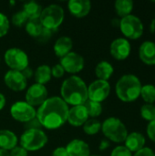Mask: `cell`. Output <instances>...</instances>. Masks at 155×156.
<instances>
[{"label": "cell", "mask_w": 155, "mask_h": 156, "mask_svg": "<svg viewBox=\"0 0 155 156\" xmlns=\"http://www.w3.org/2000/svg\"><path fill=\"white\" fill-rule=\"evenodd\" d=\"M69 110V105L60 97H50L37 110V119L41 127L56 130L63 126L68 121Z\"/></svg>", "instance_id": "1"}, {"label": "cell", "mask_w": 155, "mask_h": 156, "mask_svg": "<svg viewBox=\"0 0 155 156\" xmlns=\"http://www.w3.org/2000/svg\"><path fill=\"white\" fill-rule=\"evenodd\" d=\"M60 95V98L68 105H84L89 100L88 86L80 77L72 75L62 82Z\"/></svg>", "instance_id": "2"}, {"label": "cell", "mask_w": 155, "mask_h": 156, "mask_svg": "<svg viewBox=\"0 0 155 156\" xmlns=\"http://www.w3.org/2000/svg\"><path fill=\"white\" fill-rule=\"evenodd\" d=\"M142 87L143 85L138 77L133 74H125L117 81L115 91L122 101L132 102L140 97Z\"/></svg>", "instance_id": "3"}, {"label": "cell", "mask_w": 155, "mask_h": 156, "mask_svg": "<svg viewBox=\"0 0 155 156\" xmlns=\"http://www.w3.org/2000/svg\"><path fill=\"white\" fill-rule=\"evenodd\" d=\"M101 132L107 140L121 144L125 142L128 131L125 124L116 117H110L101 123Z\"/></svg>", "instance_id": "4"}, {"label": "cell", "mask_w": 155, "mask_h": 156, "mask_svg": "<svg viewBox=\"0 0 155 156\" xmlns=\"http://www.w3.org/2000/svg\"><path fill=\"white\" fill-rule=\"evenodd\" d=\"M19 143L27 152H36L47 144L48 136L41 129H27L20 136Z\"/></svg>", "instance_id": "5"}, {"label": "cell", "mask_w": 155, "mask_h": 156, "mask_svg": "<svg viewBox=\"0 0 155 156\" xmlns=\"http://www.w3.org/2000/svg\"><path fill=\"white\" fill-rule=\"evenodd\" d=\"M64 16L63 7L57 4H51L43 8L39 20L45 28L54 31L63 23Z\"/></svg>", "instance_id": "6"}, {"label": "cell", "mask_w": 155, "mask_h": 156, "mask_svg": "<svg viewBox=\"0 0 155 156\" xmlns=\"http://www.w3.org/2000/svg\"><path fill=\"white\" fill-rule=\"evenodd\" d=\"M5 64L11 70L22 71L29 65L27 54L19 48H8L4 55Z\"/></svg>", "instance_id": "7"}, {"label": "cell", "mask_w": 155, "mask_h": 156, "mask_svg": "<svg viewBox=\"0 0 155 156\" xmlns=\"http://www.w3.org/2000/svg\"><path fill=\"white\" fill-rule=\"evenodd\" d=\"M120 28L124 37L129 39H138L143 34L142 20L133 15H129L120 20Z\"/></svg>", "instance_id": "8"}, {"label": "cell", "mask_w": 155, "mask_h": 156, "mask_svg": "<svg viewBox=\"0 0 155 156\" xmlns=\"http://www.w3.org/2000/svg\"><path fill=\"white\" fill-rule=\"evenodd\" d=\"M10 114L14 120L19 122L27 123L37 117V110L26 101H18L10 107Z\"/></svg>", "instance_id": "9"}, {"label": "cell", "mask_w": 155, "mask_h": 156, "mask_svg": "<svg viewBox=\"0 0 155 156\" xmlns=\"http://www.w3.org/2000/svg\"><path fill=\"white\" fill-rule=\"evenodd\" d=\"M111 85L106 80H96L88 87V98L90 101L101 103L110 95Z\"/></svg>", "instance_id": "10"}, {"label": "cell", "mask_w": 155, "mask_h": 156, "mask_svg": "<svg viewBox=\"0 0 155 156\" xmlns=\"http://www.w3.org/2000/svg\"><path fill=\"white\" fill-rule=\"evenodd\" d=\"M59 64L63 67L65 72L69 74H76L84 69L85 60L80 54L71 51L60 58Z\"/></svg>", "instance_id": "11"}, {"label": "cell", "mask_w": 155, "mask_h": 156, "mask_svg": "<svg viewBox=\"0 0 155 156\" xmlns=\"http://www.w3.org/2000/svg\"><path fill=\"white\" fill-rule=\"evenodd\" d=\"M48 98V91L45 85L32 84L26 92V101L33 107L40 106Z\"/></svg>", "instance_id": "12"}, {"label": "cell", "mask_w": 155, "mask_h": 156, "mask_svg": "<svg viewBox=\"0 0 155 156\" xmlns=\"http://www.w3.org/2000/svg\"><path fill=\"white\" fill-rule=\"evenodd\" d=\"M5 84L13 91H22L27 86V80L21 71L8 70L4 76Z\"/></svg>", "instance_id": "13"}, {"label": "cell", "mask_w": 155, "mask_h": 156, "mask_svg": "<svg viewBox=\"0 0 155 156\" xmlns=\"http://www.w3.org/2000/svg\"><path fill=\"white\" fill-rule=\"evenodd\" d=\"M132 47L127 38L119 37L114 39L110 47L111 55L117 60H124L131 54Z\"/></svg>", "instance_id": "14"}, {"label": "cell", "mask_w": 155, "mask_h": 156, "mask_svg": "<svg viewBox=\"0 0 155 156\" xmlns=\"http://www.w3.org/2000/svg\"><path fill=\"white\" fill-rule=\"evenodd\" d=\"M89 120V114L84 105L72 106L69 110L68 122L74 127L83 126L84 123Z\"/></svg>", "instance_id": "15"}, {"label": "cell", "mask_w": 155, "mask_h": 156, "mask_svg": "<svg viewBox=\"0 0 155 156\" xmlns=\"http://www.w3.org/2000/svg\"><path fill=\"white\" fill-rule=\"evenodd\" d=\"M69 13L78 18L87 16L91 9V3L90 0H70L68 3Z\"/></svg>", "instance_id": "16"}, {"label": "cell", "mask_w": 155, "mask_h": 156, "mask_svg": "<svg viewBox=\"0 0 155 156\" xmlns=\"http://www.w3.org/2000/svg\"><path fill=\"white\" fill-rule=\"evenodd\" d=\"M66 150L69 156H90V149L89 144L79 139H73L67 146Z\"/></svg>", "instance_id": "17"}, {"label": "cell", "mask_w": 155, "mask_h": 156, "mask_svg": "<svg viewBox=\"0 0 155 156\" xmlns=\"http://www.w3.org/2000/svg\"><path fill=\"white\" fill-rule=\"evenodd\" d=\"M125 147L131 151L132 153H137L138 151L144 148L145 145V137L138 132H132L131 133H128V136L125 140Z\"/></svg>", "instance_id": "18"}, {"label": "cell", "mask_w": 155, "mask_h": 156, "mask_svg": "<svg viewBox=\"0 0 155 156\" xmlns=\"http://www.w3.org/2000/svg\"><path fill=\"white\" fill-rule=\"evenodd\" d=\"M139 57L141 60L147 65H155V43L153 41H144L139 48Z\"/></svg>", "instance_id": "19"}, {"label": "cell", "mask_w": 155, "mask_h": 156, "mask_svg": "<svg viewBox=\"0 0 155 156\" xmlns=\"http://www.w3.org/2000/svg\"><path fill=\"white\" fill-rule=\"evenodd\" d=\"M73 48V40L67 36H63L58 37L53 47V50L55 55L61 58L64 56H66L67 54H69V52H71Z\"/></svg>", "instance_id": "20"}, {"label": "cell", "mask_w": 155, "mask_h": 156, "mask_svg": "<svg viewBox=\"0 0 155 156\" xmlns=\"http://www.w3.org/2000/svg\"><path fill=\"white\" fill-rule=\"evenodd\" d=\"M17 136L10 130H0V149L11 151L17 146Z\"/></svg>", "instance_id": "21"}, {"label": "cell", "mask_w": 155, "mask_h": 156, "mask_svg": "<svg viewBox=\"0 0 155 156\" xmlns=\"http://www.w3.org/2000/svg\"><path fill=\"white\" fill-rule=\"evenodd\" d=\"M113 72L114 69L112 65L106 60L99 62L95 68V75L97 76L98 80L108 81V80L112 76Z\"/></svg>", "instance_id": "22"}, {"label": "cell", "mask_w": 155, "mask_h": 156, "mask_svg": "<svg viewBox=\"0 0 155 156\" xmlns=\"http://www.w3.org/2000/svg\"><path fill=\"white\" fill-rule=\"evenodd\" d=\"M51 68L48 65H40L37 69L34 71V78L36 83L46 85L51 80Z\"/></svg>", "instance_id": "23"}, {"label": "cell", "mask_w": 155, "mask_h": 156, "mask_svg": "<svg viewBox=\"0 0 155 156\" xmlns=\"http://www.w3.org/2000/svg\"><path fill=\"white\" fill-rule=\"evenodd\" d=\"M24 12L26 13L28 19H37L40 17L41 12L43 10L40 4L36 1H28L25 3L23 7Z\"/></svg>", "instance_id": "24"}, {"label": "cell", "mask_w": 155, "mask_h": 156, "mask_svg": "<svg viewBox=\"0 0 155 156\" xmlns=\"http://www.w3.org/2000/svg\"><path fill=\"white\" fill-rule=\"evenodd\" d=\"M114 8L117 15L122 18L131 15L133 9V2L132 0H117L114 4Z\"/></svg>", "instance_id": "25"}, {"label": "cell", "mask_w": 155, "mask_h": 156, "mask_svg": "<svg viewBox=\"0 0 155 156\" xmlns=\"http://www.w3.org/2000/svg\"><path fill=\"white\" fill-rule=\"evenodd\" d=\"M25 27H26V33L30 37H36V38H37L39 37V35L41 34V32L44 29V27L42 26L39 18H37V19H28V21L25 25Z\"/></svg>", "instance_id": "26"}, {"label": "cell", "mask_w": 155, "mask_h": 156, "mask_svg": "<svg viewBox=\"0 0 155 156\" xmlns=\"http://www.w3.org/2000/svg\"><path fill=\"white\" fill-rule=\"evenodd\" d=\"M82 127H83V131L86 134L95 135L100 131H101V122L96 119L91 118V119H89L84 123V125Z\"/></svg>", "instance_id": "27"}, {"label": "cell", "mask_w": 155, "mask_h": 156, "mask_svg": "<svg viewBox=\"0 0 155 156\" xmlns=\"http://www.w3.org/2000/svg\"><path fill=\"white\" fill-rule=\"evenodd\" d=\"M143 100L148 104H153L155 102V86L152 84H146L142 87L141 95Z\"/></svg>", "instance_id": "28"}, {"label": "cell", "mask_w": 155, "mask_h": 156, "mask_svg": "<svg viewBox=\"0 0 155 156\" xmlns=\"http://www.w3.org/2000/svg\"><path fill=\"white\" fill-rule=\"evenodd\" d=\"M84 106L87 110L89 117H91L93 119L100 116L102 112V105L100 102H96V101H92L88 100L84 103Z\"/></svg>", "instance_id": "29"}, {"label": "cell", "mask_w": 155, "mask_h": 156, "mask_svg": "<svg viewBox=\"0 0 155 156\" xmlns=\"http://www.w3.org/2000/svg\"><path fill=\"white\" fill-rule=\"evenodd\" d=\"M141 116L143 119L150 122L155 120V106L153 104H143L141 107Z\"/></svg>", "instance_id": "30"}, {"label": "cell", "mask_w": 155, "mask_h": 156, "mask_svg": "<svg viewBox=\"0 0 155 156\" xmlns=\"http://www.w3.org/2000/svg\"><path fill=\"white\" fill-rule=\"evenodd\" d=\"M28 21V17L26 16V13L24 12V10H20L16 12L13 16H12V24L16 27H22L24 25L26 24V22Z\"/></svg>", "instance_id": "31"}, {"label": "cell", "mask_w": 155, "mask_h": 156, "mask_svg": "<svg viewBox=\"0 0 155 156\" xmlns=\"http://www.w3.org/2000/svg\"><path fill=\"white\" fill-rule=\"evenodd\" d=\"M9 27H10V22L8 17L5 14L0 13V37H5L8 33Z\"/></svg>", "instance_id": "32"}, {"label": "cell", "mask_w": 155, "mask_h": 156, "mask_svg": "<svg viewBox=\"0 0 155 156\" xmlns=\"http://www.w3.org/2000/svg\"><path fill=\"white\" fill-rule=\"evenodd\" d=\"M111 156H132V154L125 146L120 145L112 150Z\"/></svg>", "instance_id": "33"}, {"label": "cell", "mask_w": 155, "mask_h": 156, "mask_svg": "<svg viewBox=\"0 0 155 156\" xmlns=\"http://www.w3.org/2000/svg\"><path fill=\"white\" fill-rule=\"evenodd\" d=\"M65 74V70L63 69V67L58 63V64H55L52 68H51V75L56 78V79H60L64 76Z\"/></svg>", "instance_id": "34"}, {"label": "cell", "mask_w": 155, "mask_h": 156, "mask_svg": "<svg viewBox=\"0 0 155 156\" xmlns=\"http://www.w3.org/2000/svg\"><path fill=\"white\" fill-rule=\"evenodd\" d=\"M28 152L21 146H16L9 152V156H27Z\"/></svg>", "instance_id": "35"}, {"label": "cell", "mask_w": 155, "mask_h": 156, "mask_svg": "<svg viewBox=\"0 0 155 156\" xmlns=\"http://www.w3.org/2000/svg\"><path fill=\"white\" fill-rule=\"evenodd\" d=\"M52 34H53V31H52V30H49V29L44 27L43 31L41 32V34L39 35V37H38L37 39L39 42H42V43H43V42H47V41L51 37Z\"/></svg>", "instance_id": "36"}, {"label": "cell", "mask_w": 155, "mask_h": 156, "mask_svg": "<svg viewBox=\"0 0 155 156\" xmlns=\"http://www.w3.org/2000/svg\"><path fill=\"white\" fill-rule=\"evenodd\" d=\"M146 132H147V135L151 139V141L155 143V120L149 122Z\"/></svg>", "instance_id": "37"}, {"label": "cell", "mask_w": 155, "mask_h": 156, "mask_svg": "<svg viewBox=\"0 0 155 156\" xmlns=\"http://www.w3.org/2000/svg\"><path fill=\"white\" fill-rule=\"evenodd\" d=\"M132 156H155V153L149 147H144Z\"/></svg>", "instance_id": "38"}, {"label": "cell", "mask_w": 155, "mask_h": 156, "mask_svg": "<svg viewBox=\"0 0 155 156\" xmlns=\"http://www.w3.org/2000/svg\"><path fill=\"white\" fill-rule=\"evenodd\" d=\"M52 156H69L66 147H57L53 153H52Z\"/></svg>", "instance_id": "39"}, {"label": "cell", "mask_w": 155, "mask_h": 156, "mask_svg": "<svg viewBox=\"0 0 155 156\" xmlns=\"http://www.w3.org/2000/svg\"><path fill=\"white\" fill-rule=\"evenodd\" d=\"M22 72V74L24 75V77L26 79V80H28V79H30L32 76H34V71L29 68V67H27V68H26L24 70H22L21 71Z\"/></svg>", "instance_id": "40"}, {"label": "cell", "mask_w": 155, "mask_h": 156, "mask_svg": "<svg viewBox=\"0 0 155 156\" xmlns=\"http://www.w3.org/2000/svg\"><path fill=\"white\" fill-rule=\"evenodd\" d=\"M109 146H110V141L107 140V139H104V140H102V141L100 142V146H99V149H100V151H104V150H106L107 148H109Z\"/></svg>", "instance_id": "41"}, {"label": "cell", "mask_w": 155, "mask_h": 156, "mask_svg": "<svg viewBox=\"0 0 155 156\" xmlns=\"http://www.w3.org/2000/svg\"><path fill=\"white\" fill-rule=\"evenodd\" d=\"M5 103H6V100H5V97L3 93L0 92V111H2L5 106Z\"/></svg>", "instance_id": "42"}, {"label": "cell", "mask_w": 155, "mask_h": 156, "mask_svg": "<svg viewBox=\"0 0 155 156\" xmlns=\"http://www.w3.org/2000/svg\"><path fill=\"white\" fill-rule=\"evenodd\" d=\"M0 156H9V152L0 149Z\"/></svg>", "instance_id": "43"}, {"label": "cell", "mask_w": 155, "mask_h": 156, "mask_svg": "<svg viewBox=\"0 0 155 156\" xmlns=\"http://www.w3.org/2000/svg\"><path fill=\"white\" fill-rule=\"evenodd\" d=\"M154 28H155V20H153V23H152V26H151L152 32H154Z\"/></svg>", "instance_id": "44"}, {"label": "cell", "mask_w": 155, "mask_h": 156, "mask_svg": "<svg viewBox=\"0 0 155 156\" xmlns=\"http://www.w3.org/2000/svg\"><path fill=\"white\" fill-rule=\"evenodd\" d=\"M90 156H100V155H90Z\"/></svg>", "instance_id": "45"}]
</instances>
